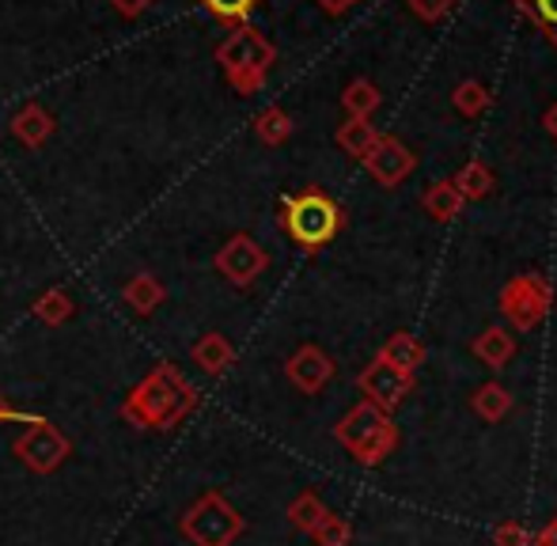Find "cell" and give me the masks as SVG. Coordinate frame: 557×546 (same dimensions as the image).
Listing matches in <instances>:
<instances>
[{
    "instance_id": "cell-1",
    "label": "cell",
    "mask_w": 557,
    "mask_h": 546,
    "mask_svg": "<svg viewBox=\"0 0 557 546\" xmlns=\"http://www.w3.org/2000/svg\"><path fill=\"white\" fill-rule=\"evenodd\" d=\"M201 407V392L183 376V369L160 361L129 387L122 402V421L140 433H175L194 410Z\"/></svg>"
},
{
    "instance_id": "cell-2",
    "label": "cell",
    "mask_w": 557,
    "mask_h": 546,
    "mask_svg": "<svg viewBox=\"0 0 557 546\" xmlns=\"http://www.w3.org/2000/svg\"><path fill=\"white\" fill-rule=\"evenodd\" d=\"M277 221H281V228H285V236L293 239L300 251L319 255L323 247H331L337 239V232L345 228V209L337 206L326 190L308 186V190H296L281 201Z\"/></svg>"
},
{
    "instance_id": "cell-3",
    "label": "cell",
    "mask_w": 557,
    "mask_h": 546,
    "mask_svg": "<svg viewBox=\"0 0 557 546\" xmlns=\"http://www.w3.org/2000/svg\"><path fill=\"white\" fill-rule=\"evenodd\" d=\"M273 61H277V46H273L262 30L250 27V23L235 27L232 35L216 46V65L224 69L235 96H255V91H262Z\"/></svg>"
},
{
    "instance_id": "cell-4",
    "label": "cell",
    "mask_w": 557,
    "mask_h": 546,
    "mask_svg": "<svg viewBox=\"0 0 557 546\" xmlns=\"http://www.w3.org/2000/svg\"><path fill=\"white\" fill-rule=\"evenodd\" d=\"M334 440L357 459L360 467H380L398 448V425L391 413L360 399L357 407L345 413L334 425Z\"/></svg>"
},
{
    "instance_id": "cell-5",
    "label": "cell",
    "mask_w": 557,
    "mask_h": 546,
    "mask_svg": "<svg viewBox=\"0 0 557 546\" xmlns=\"http://www.w3.org/2000/svg\"><path fill=\"white\" fill-rule=\"evenodd\" d=\"M178 532H183V539L190 546H232L247 532V517L227 501L221 489H206L178 517Z\"/></svg>"
},
{
    "instance_id": "cell-6",
    "label": "cell",
    "mask_w": 557,
    "mask_h": 546,
    "mask_svg": "<svg viewBox=\"0 0 557 546\" xmlns=\"http://www.w3.org/2000/svg\"><path fill=\"white\" fill-rule=\"evenodd\" d=\"M497 308L512 331H535L554 308V285L543 273H516L497 296Z\"/></svg>"
},
{
    "instance_id": "cell-7",
    "label": "cell",
    "mask_w": 557,
    "mask_h": 546,
    "mask_svg": "<svg viewBox=\"0 0 557 546\" xmlns=\"http://www.w3.org/2000/svg\"><path fill=\"white\" fill-rule=\"evenodd\" d=\"M12 456L27 467L30 474H53L65 467V459L73 456V440L53 425L50 418H35L20 436L12 440Z\"/></svg>"
},
{
    "instance_id": "cell-8",
    "label": "cell",
    "mask_w": 557,
    "mask_h": 546,
    "mask_svg": "<svg viewBox=\"0 0 557 546\" xmlns=\"http://www.w3.org/2000/svg\"><path fill=\"white\" fill-rule=\"evenodd\" d=\"M213 266L227 281V285L250 288L265 270H270V255H265V247L258 244L255 236H247V232H235V236H227L221 244Z\"/></svg>"
},
{
    "instance_id": "cell-9",
    "label": "cell",
    "mask_w": 557,
    "mask_h": 546,
    "mask_svg": "<svg viewBox=\"0 0 557 546\" xmlns=\"http://www.w3.org/2000/svg\"><path fill=\"white\" fill-rule=\"evenodd\" d=\"M357 387H360V395H364V402L380 407L383 413H395L413 395V376H406V372H398L395 364L375 357V361L357 376Z\"/></svg>"
},
{
    "instance_id": "cell-10",
    "label": "cell",
    "mask_w": 557,
    "mask_h": 546,
    "mask_svg": "<svg viewBox=\"0 0 557 546\" xmlns=\"http://www.w3.org/2000/svg\"><path fill=\"white\" fill-rule=\"evenodd\" d=\"M360 163H364V171L383 186V190H395V186H403L406 178L413 175V167H418V156H413V148H406L398 137L380 134V137H375V145H372V152H368Z\"/></svg>"
},
{
    "instance_id": "cell-11",
    "label": "cell",
    "mask_w": 557,
    "mask_h": 546,
    "mask_svg": "<svg viewBox=\"0 0 557 546\" xmlns=\"http://www.w3.org/2000/svg\"><path fill=\"white\" fill-rule=\"evenodd\" d=\"M337 364L334 357L326 353L323 346H315V342H308V346H300L293 357L285 361V380L296 387L300 395H319L326 384L334 380Z\"/></svg>"
},
{
    "instance_id": "cell-12",
    "label": "cell",
    "mask_w": 557,
    "mask_h": 546,
    "mask_svg": "<svg viewBox=\"0 0 557 546\" xmlns=\"http://www.w3.org/2000/svg\"><path fill=\"white\" fill-rule=\"evenodd\" d=\"M8 129H12V137L20 140L23 148L38 152V148L50 145V137L58 134V119H53L42 103H27V107H20V111L12 114Z\"/></svg>"
},
{
    "instance_id": "cell-13",
    "label": "cell",
    "mask_w": 557,
    "mask_h": 546,
    "mask_svg": "<svg viewBox=\"0 0 557 546\" xmlns=\"http://www.w3.org/2000/svg\"><path fill=\"white\" fill-rule=\"evenodd\" d=\"M122 300L129 303V308L137 311L140 319H148V315H156L163 303H168V285H163L156 273L140 270V273H133V277L122 285Z\"/></svg>"
},
{
    "instance_id": "cell-14",
    "label": "cell",
    "mask_w": 557,
    "mask_h": 546,
    "mask_svg": "<svg viewBox=\"0 0 557 546\" xmlns=\"http://www.w3.org/2000/svg\"><path fill=\"white\" fill-rule=\"evenodd\" d=\"M190 361L198 364V369L206 372V376H213V380H216V376H224V372L235 364V346L224 338L221 331H206V334H201V338L190 346Z\"/></svg>"
},
{
    "instance_id": "cell-15",
    "label": "cell",
    "mask_w": 557,
    "mask_h": 546,
    "mask_svg": "<svg viewBox=\"0 0 557 546\" xmlns=\"http://www.w3.org/2000/svg\"><path fill=\"white\" fill-rule=\"evenodd\" d=\"M375 357H380V361H387V364H395V369L406 372V376H418V369L425 364L429 349H425V342H421V338L398 331V334H391V338L383 342V349Z\"/></svg>"
},
{
    "instance_id": "cell-16",
    "label": "cell",
    "mask_w": 557,
    "mask_h": 546,
    "mask_svg": "<svg viewBox=\"0 0 557 546\" xmlns=\"http://www.w3.org/2000/svg\"><path fill=\"white\" fill-rule=\"evenodd\" d=\"M470 349H474V357L485 364V369L497 372V369H505V364L516 357V338L505 331V326H485Z\"/></svg>"
},
{
    "instance_id": "cell-17",
    "label": "cell",
    "mask_w": 557,
    "mask_h": 546,
    "mask_svg": "<svg viewBox=\"0 0 557 546\" xmlns=\"http://www.w3.org/2000/svg\"><path fill=\"white\" fill-rule=\"evenodd\" d=\"M512 407H516L512 392H508L505 384H497V380H490V384H482L474 395H470V410H474L485 425H497V421H505L508 413H512Z\"/></svg>"
},
{
    "instance_id": "cell-18",
    "label": "cell",
    "mask_w": 557,
    "mask_h": 546,
    "mask_svg": "<svg viewBox=\"0 0 557 546\" xmlns=\"http://www.w3.org/2000/svg\"><path fill=\"white\" fill-rule=\"evenodd\" d=\"M30 315H35L38 323H46V326H65L69 319L76 315L73 293H69V288H61V285L46 288V293L38 296L35 303H30Z\"/></svg>"
},
{
    "instance_id": "cell-19",
    "label": "cell",
    "mask_w": 557,
    "mask_h": 546,
    "mask_svg": "<svg viewBox=\"0 0 557 546\" xmlns=\"http://www.w3.org/2000/svg\"><path fill=\"white\" fill-rule=\"evenodd\" d=\"M326 512H331V509L323 505V497H319L315 489H304V494H296L293 501H288L285 517H288V524H293L300 535H311L319 524H323Z\"/></svg>"
},
{
    "instance_id": "cell-20",
    "label": "cell",
    "mask_w": 557,
    "mask_h": 546,
    "mask_svg": "<svg viewBox=\"0 0 557 546\" xmlns=\"http://www.w3.org/2000/svg\"><path fill=\"white\" fill-rule=\"evenodd\" d=\"M451 186L459 190L462 201H482V198H490V194H493V171L485 167L482 160H470V163H462V167H459V175L451 178Z\"/></svg>"
},
{
    "instance_id": "cell-21",
    "label": "cell",
    "mask_w": 557,
    "mask_h": 546,
    "mask_svg": "<svg viewBox=\"0 0 557 546\" xmlns=\"http://www.w3.org/2000/svg\"><path fill=\"white\" fill-rule=\"evenodd\" d=\"M462 206H467V201L459 198V190L451 186V178H447V183H433L425 190V198H421V209L441 224L455 221V216L462 213Z\"/></svg>"
},
{
    "instance_id": "cell-22",
    "label": "cell",
    "mask_w": 557,
    "mask_h": 546,
    "mask_svg": "<svg viewBox=\"0 0 557 546\" xmlns=\"http://www.w3.org/2000/svg\"><path fill=\"white\" fill-rule=\"evenodd\" d=\"M375 126L372 122H364V119H349V122H342L337 126V148H342L349 160H364L368 152H372V145H375Z\"/></svg>"
},
{
    "instance_id": "cell-23",
    "label": "cell",
    "mask_w": 557,
    "mask_h": 546,
    "mask_svg": "<svg viewBox=\"0 0 557 546\" xmlns=\"http://www.w3.org/2000/svg\"><path fill=\"white\" fill-rule=\"evenodd\" d=\"M380 103H383V96H380V88H375L372 80H352L349 88L342 91V107H345V114L349 119H372L375 111H380Z\"/></svg>"
},
{
    "instance_id": "cell-24",
    "label": "cell",
    "mask_w": 557,
    "mask_h": 546,
    "mask_svg": "<svg viewBox=\"0 0 557 546\" xmlns=\"http://www.w3.org/2000/svg\"><path fill=\"white\" fill-rule=\"evenodd\" d=\"M293 119H288V111L285 107H265L262 114H255V134L262 145H270V148H277V145H285L288 137H293Z\"/></svg>"
},
{
    "instance_id": "cell-25",
    "label": "cell",
    "mask_w": 557,
    "mask_h": 546,
    "mask_svg": "<svg viewBox=\"0 0 557 546\" xmlns=\"http://www.w3.org/2000/svg\"><path fill=\"white\" fill-rule=\"evenodd\" d=\"M201 8H206L213 20L227 23V27H243V23L255 15V8L262 4V0H198Z\"/></svg>"
},
{
    "instance_id": "cell-26",
    "label": "cell",
    "mask_w": 557,
    "mask_h": 546,
    "mask_svg": "<svg viewBox=\"0 0 557 546\" xmlns=\"http://www.w3.org/2000/svg\"><path fill=\"white\" fill-rule=\"evenodd\" d=\"M451 103L462 119H478V114L490 111V91H485L478 80H462L459 88L451 91Z\"/></svg>"
},
{
    "instance_id": "cell-27",
    "label": "cell",
    "mask_w": 557,
    "mask_h": 546,
    "mask_svg": "<svg viewBox=\"0 0 557 546\" xmlns=\"http://www.w3.org/2000/svg\"><path fill=\"white\" fill-rule=\"evenodd\" d=\"M311 539H315V546H349L352 543V524L345 517H337V512H326L323 524L311 532Z\"/></svg>"
},
{
    "instance_id": "cell-28",
    "label": "cell",
    "mask_w": 557,
    "mask_h": 546,
    "mask_svg": "<svg viewBox=\"0 0 557 546\" xmlns=\"http://www.w3.org/2000/svg\"><path fill=\"white\" fill-rule=\"evenodd\" d=\"M520 8L531 15V20H539L546 30H550V38L557 42V0H520Z\"/></svg>"
},
{
    "instance_id": "cell-29",
    "label": "cell",
    "mask_w": 557,
    "mask_h": 546,
    "mask_svg": "<svg viewBox=\"0 0 557 546\" xmlns=\"http://www.w3.org/2000/svg\"><path fill=\"white\" fill-rule=\"evenodd\" d=\"M493 546H531V532L520 520H505L493 528Z\"/></svg>"
},
{
    "instance_id": "cell-30",
    "label": "cell",
    "mask_w": 557,
    "mask_h": 546,
    "mask_svg": "<svg viewBox=\"0 0 557 546\" xmlns=\"http://www.w3.org/2000/svg\"><path fill=\"white\" fill-rule=\"evenodd\" d=\"M406 4H410V12L418 15V20L436 23V20H444V15L451 12L455 0H406Z\"/></svg>"
},
{
    "instance_id": "cell-31",
    "label": "cell",
    "mask_w": 557,
    "mask_h": 546,
    "mask_svg": "<svg viewBox=\"0 0 557 546\" xmlns=\"http://www.w3.org/2000/svg\"><path fill=\"white\" fill-rule=\"evenodd\" d=\"M152 4H156V0H111V8L122 15V20H140V15H145Z\"/></svg>"
},
{
    "instance_id": "cell-32",
    "label": "cell",
    "mask_w": 557,
    "mask_h": 546,
    "mask_svg": "<svg viewBox=\"0 0 557 546\" xmlns=\"http://www.w3.org/2000/svg\"><path fill=\"white\" fill-rule=\"evenodd\" d=\"M531 546H557V517L550 524H543L535 535H531Z\"/></svg>"
},
{
    "instance_id": "cell-33",
    "label": "cell",
    "mask_w": 557,
    "mask_h": 546,
    "mask_svg": "<svg viewBox=\"0 0 557 546\" xmlns=\"http://www.w3.org/2000/svg\"><path fill=\"white\" fill-rule=\"evenodd\" d=\"M4 421H20V425H30V421H35V413H20V410H12L4 402V395H0V425H4Z\"/></svg>"
},
{
    "instance_id": "cell-34",
    "label": "cell",
    "mask_w": 557,
    "mask_h": 546,
    "mask_svg": "<svg viewBox=\"0 0 557 546\" xmlns=\"http://www.w3.org/2000/svg\"><path fill=\"white\" fill-rule=\"evenodd\" d=\"M319 8H323L326 15H342V12H349L352 4H357V0H315Z\"/></svg>"
},
{
    "instance_id": "cell-35",
    "label": "cell",
    "mask_w": 557,
    "mask_h": 546,
    "mask_svg": "<svg viewBox=\"0 0 557 546\" xmlns=\"http://www.w3.org/2000/svg\"><path fill=\"white\" fill-rule=\"evenodd\" d=\"M543 126H546V134H550V137L557 140V103L543 114Z\"/></svg>"
}]
</instances>
